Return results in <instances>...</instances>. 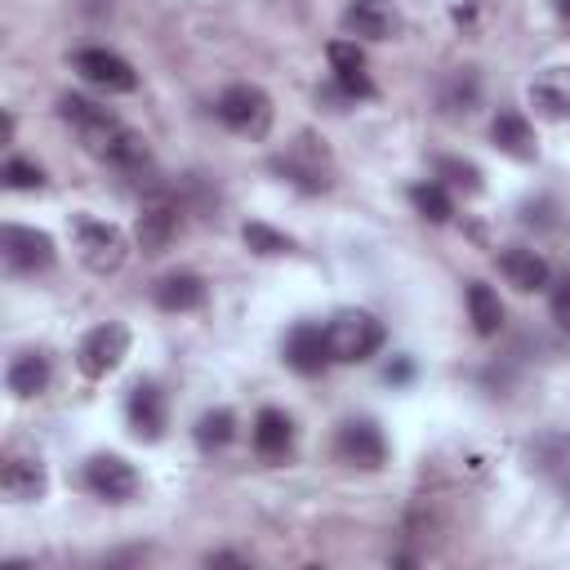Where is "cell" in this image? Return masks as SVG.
I'll use <instances>...</instances> for the list:
<instances>
[{
    "mask_svg": "<svg viewBox=\"0 0 570 570\" xmlns=\"http://www.w3.org/2000/svg\"><path fill=\"white\" fill-rule=\"evenodd\" d=\"M387 330L374 312H361V307H343L325 321V343H330V361H343V365H356V361H370L379 347H383Z\"/></svg>",
    "mask_w": 570,
    "mask_h": 570,
    "instance_id": "6da1fadb",
    "label": "cell"
},
{
    "mask_svg": "<svg viewBox=\"0 0 570 570\" xmlns=\"http://www.w3.org/2000/svg\"><path fill=\"white\" fill-rule=\"evenodd\" d=\"M71 240H76V258H80L89 272H98V276L116 272V267L125 263V254H129L120 227H111V223H102V218H89V214H76V218H71Z\"/></svg>",
    "mask_w": 570,
    "mask_h": 570,
    "instance_id": "7a4b0ae2",
    "label": "cell"
},
{
    "mask_svg": "<svg viewBox=\"0 0 570 570\" xmlns=\"http://www.w3.org/2000/svg\"><path fill=\"white\" fill-rule=\"evenodd\" d=\"M214 111H218V120L227 129H236L245 138H263L272 129V98L258 85H232V89H223L218 102H214Z\"/></svg>",
    "mask_w": 570,
    "mask_h": 570,
    "instance_id": "3957f363",
    "label": "cell"
},
{
    "mask_svg": "<svg viewBox=\"0 0 570 570\" xmlns=\"http://www.w3.org/2000/svg\"><path fill=\"white\" fill-rule=\"evenodd\" d=\"M0 258H4L9 272L36 276V272H49L58 254H53V236H49V232L4 223V227H0Z\"/></svg>",
    "mask_w": 570,
    "mask_h": 570,
    "instance_id": "277c9868",
    "label": "cell"
},
{
    "mask_svg": "<svg viewBox=\"0 0 570 570\" xmlns=\"http://www.w3.org/2000/svg\"><path fill=\"white\" fill-rule=\"evenodd\" d=\"M129 356V330L120 321H107V325H94L80 347H76V365L85 379H107L111 370H120V361Z\"/></svg>",
    "mask_w": 570,
    "mask_h": 570,
    "instance_id": "5b68a950",
    "label": "cell"
},
{
    "mask_svg": "<svg viewBox=\"0 0 570 570\" xmlns=\"http://www.w3.org/2000/svg\"><path fill=\"white\" fill-rule=\"evenodd\" d=\"M334 454H338L343 463H352V468L374 472V468H383V459H387V441H383V432H379L374 419H347V423H338Z\"/></svg>",
    "mask_w": 570,
    "mask_h": 570,
    "instance_id": "8992f818",
    "label": "cell"
},
{
    "mask_svg": "<svg viewBox=\"0 0 570 570\" xmlns=\"http://www.w3.org/2000/svg\"><path fill=\"white\" fill-rule=\"evenodd\" d=\"M178 223H183V214H178V205H174L169 196L142 200V209H138V218H134V240H138V249H142V254H165V249L174 245V236H178Z\"/></svg>",
    "mask_w": 570,
    "mask_h": 570,
    "instance_id": "52a82bcc",
    "label": "cell"
},
{
    "mask_svg": "<svg viewBox=\"0 0 570 570\" xmlns=\"http://www.w3.org/2000/svg\"><path fill=\"white\" fill-rule=\"evenodd\" d=\"M85 485H89V494H98L107 503H125L138 494V472L120 454H94V459H85Z\"/></svg>",
    "mask_w": 570,
    "mask_h": 570,
    "instance_id": "ba28073f",
    "label": "cell"
},
{
    "mask_svg": "<svg viewBox=\"0 0 570 570\" xmlns=\"http://www.w3.org/2000/svg\"><path fill=\"white\" fill-rule=\"evenodd\" d=\"M71 67H76L89 85H98V89H107V94H134V89H138V71H134L120 53H111V49H80V53L71 58Z\"/></svg>",
    "mask_w": 570,
    "mask_h": 570,
    "instance_id": "9c48e42d",
    "label": "cell"
},
{
    "mask_svg": "<svg viewBox=\"0 0 570 570\" xmlns=\"http://www.w3.org/2000/svg\"><path fill=\"white\" fill-rule=\"evenodd\" d=\"M125 419H129V432L138 441H160L165 436V423H169V410H165V392L147 379H138L129 387V401H125Z\"/></svg>",
    "mask_w": 570,
    "mask_h": 570,
    "instance_id": "30bf717a",
    "label": "cell"
},
{
    "mask_svg": "<svg viewBox=\"0 0 570 570\" xmlns=\"http://www.w3.org/2000/svg\"><path fill=\"white\" fill-rule=\"evenodd\" d=\"M285 365L298 370V374H321L330 365V343H325V325H312V321H298L289 334H285Z\"/></svg>",
    "mask_w": 570,
    "mask_h": 570,
    "instance_id": "8fae6325",
    "label": "cell"
},
{
    "mask_svg": "<svg viewBox=\"0 0 570 570\" xmlns=\"http://www.w3.org/2000/svg\"><path fill=\"white\" fill-rule=\"evenodd\" d=\"M343 27L361 40H387V36L401 31V13H396L392 0H347Z\"/></svg>",
    "mask_w": 570,
    "mask_h": 570,
    "instance_id": "7c38bea8",
    "label": "cell"
},
{
    "mask_svg": "<svg viewBox=\"0 0 570 570\" xmlns=\"http://www.w3.org/2000/svg\"><path fill=\"white\" fill-rule=\"evenodd\" d=\"M58 111H62V120H71V125L85 134V142H89L94 151H102V142L120 129V120H116L107 107H98V102H89V98H80V94H62V98H58Z\"/></svg>",
    "mask_w": 570,
    "mask_h": 570,
    "instance_id": "4fadbf2b",
    "label": "cell"
},
{
    "mask_svg": "<svg viewBox=\"0 0 570 570\" xmlns=\"http://www.w3.org/2000/svg\"><path fill=\"white\" fill-rule=\"evenodd\" d=\"M325 58L334 67V85L347 94V98H370L374 85L365 76V53L356 49V40H330L325 45Z\"/></svg>",
    "mask_w": 570,
    "mask_h": 570,
    "instance_id": "5bb4252c",
    "label": "cell"
},
{
    "mask_svg": "<svg viewBox=\"0 0 570 570\" xmlns=\"http://www.w3.org/2000/svg\"><path fill=\"white\" fill-rule=\"evenodd\" d=\"M499 272L508 276V285L512 289H521V294H534V289H543L548 285V263H543V254H534V249H525V245H512V249H503L499 254Z\"/></svg>",
    "mask_w": 570,
    "mask_h": 570,
    "instance_id": "9a60e30c",
    "label": "cell"
},
{
    "mask_svg": "<svg viewBox=\"0 0 570 570\" xmlns=\"http://www.w3.org/2000/svg\"><path fill=\"white\" fill-rule=\"evenodd\" d=\"M490 142L512 160H534V151H539L534 147V129H530V120L521 111H499L490 120Z\"/></svg>",
    "mask_w": 570,
    "mask_h": 570,
    "instance_id": "2e32d148",
    "label": "cell"
},
{
    "mask_svg": "<svg viewBox=\"0 0 570 570\" xmlns=\"http://www.w3.org/2000/svg\"><path fill=\"white\" fill-rule=\"evenodd\" d=\"M45 485H49V476H45V463H40V459H22V454L4 459V468H0V490H4L9 499L31 503V499L45 494Z\"/></svg>",
    "mask_w": 570,
    "mask_h": 570,
    "instance_id": "e0dca14e",
    "label": "cell"
},
{
    "mask_svg": "<svg viewBox=\"0 0 570 570\" xmlns=\"http://www.w3.org/2000/svg\"><path fill=\"white\" fill-rule=\"evenodd\" d=\"M289 445H294V423H289V414L285 410H258V419H254V450L267 459V463H276V459H285L289 454Z\"/></svg>",
    "mask_w": 570,
    "mask_h": 570,
    "instance_id": "ac0fdd59",
    "label": "cell"
},
{
    "mask_svg": "<svg viewBox=\"0 0 570 570\" xmlns=\"http://www.w3.org/2000/svg\"><path fill=\"white\" fill-rule=\"evenodd\" d=\"M530 102L552 116V120H566L570 116V67H548L530 80Z\"/></svg>",
    "mask_w": 570,
    "mask_h": 570,
    "instance_id": "d6986e66",
    "label": "cell"
},
{
    "mask_svg": "<svg viewBox=\"0 0 570 570\" xmlns=\"http://www.w3.org/2000/svg\"><path fill=\"white\" fill-rule=\"evenodd\" d=\"M205 303V281L196 272H169L156 281V307L160 312H196Z\"/></svg>",
    "mask_w": 570,
    "mask_h": 570,
    "instance_id": "ffe728a7",
    "label": "cell"
},
{
    "mask_svg": "<svg viewBox=\"0 0 570 570\" xmlns=\"http://www.w3.org/2000/svg\"><path fill=\"white\" fill-rule=\"evenodd\" d=\"M107 165H116L120 174H142L147 165H151V151H147V138L142 134H134V129H116L107 142H102V151H98Z\"/></svg>",
    "mask_w": 570,
    "mask_h": 570,
    "instance_id": "44dd1931",
    "label": "cell"
},
{
    "mask_svg": "<svg viewBox=\"0 0 570 570\" xmlns=\"http://www.w3.org/2000/svg\"><path fill=\"white\" fill-rule=\"evenodd\" d=\"M4 383H9V392L18 401H31V396H40L49 387V361L40 352H18L9 361V370H4Z\"/></svg>",
    "mask_w": 570,
    "mask_h": 570,
    "instance_id": "7402d4cb",
    "label": "cell"
},
{
    "mask_svg": "<svg viewBox=\"0 0 570 570\" xmlns=\"http://www.w3.org/2000/svg\"><path fill=\"white\" fill-rule=\"evenodd\" d=\"M468 316H472V330L481 338H490V334L503 330V303H499V294L485 281H472L468 285Z\"/></svg>",
    "mask_w": 570,
    "mask_h": 570,
    "instance_id": "603a6c76",
    "label": "cell"
},
{
    "mask_svg": "<svg viewBox=\"0 0 570 570\" xmlns=\"http://www.w3.org/2000/svg\"><path fill=\"white\" fill-rule=\"evenodd\" d=\"M191 436H196V445L205 450V454H214V450H223L232 436H236V414L232 410H205L200 419H196V428H191Z\"/></svg>",
    "mask_w": 570,
    "mask_h": 570,
    "instance_id": "cb8c5ba5",
    "label": "cell"
},
{
    "mask_svg": "<svg viewBox=\"0 0 570 570\" xmlns=\"http://www.w3.org/2000/svg\"><path fill=\"white\" fill-rule=\"evenodd\" d=\"M410 205H414V214H423L428 223H450V214H454V205H450V196H445L441 183H414V187H410Z\"/></svg>",
    "mask_w": 570,
    "mask_h": 570,
    "instance_id": "d4e9b609",
    "label": "cell"
},
{
    "mask_svg": "<svg viewBox=\"0 0 570 570\" xmlns=\"http://www.w3.org/2000/svg\"><path fill=\"white\" fill-rule=\"evenodd\" d=\"M436 178L441 183H450V187H459V191H468V196H476L485 183H481V169L472 165V160H459V156H441L436 160Z\"/></svg>",
    "mask_w": 570,
    "mask_h": 570,
    "instance_id": "484cf974",
    "label": "cell"
},
{
    "mask_svg": "<svg viewBox=\"0 0 570 570\" xmlns=\"http://www.w3.org/2000/svg\"><path fill=\"white\" fill-rule=\"evenodd\" d=\"M240 236H245V245H249L254 254H289V249H294V240H289L285 232L267 227V223H245Z\"/></svg>",
    "mask_w": 570,
    "mask_h": 570,
    "instance_id": "4316f807",
    "label": "cell"
},
{
    "mask_svg": "<svg viewBox=\"0 0 570 570\" xmlns=\"http://www.w3.org/2000/svg\"><path fill=\"white\" fill-rule=\"evenodd\" d=\"M0 178H4V187H13V191H36V187H45V174H40V165H31V160H4V169H0Z\"/></svg>",
    "mask_w": 570,
    "mask_h": 570,
    "instance_id": "83f0119b",
    "label": "cell"
},
{
    "mask_svg": "<svg viewBox=\"0 0 570 570\" xmlns=\"http://www.w3.org/2000/svg\"><path fill=\"white\" fill-rule=\"evenodd\" d=\"M552 321H557L561 330H570V272L552 285Z\"/></svg>",
    "mask_w": 570,
    "mask_h": 570,
    "instance_id": "f1b7e54d",
    "label": "cell"
},
{
    "mask_svg": "<svg viewBox=\"0 0 570 570\" xmlns=\"http://www.w3.org/2000/svg\"><path fill=\"white\" fill-rule=\"evenodd\" d=\"M552 4H557V13H561V18L570 22V0H552Z\"/></svg>",
    "mask_w": 570,
    "mask_h": 570,
    "instance_id": "f546056e",
    "label": "cell"
}]
</instances>
